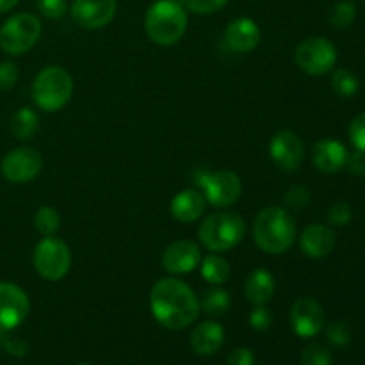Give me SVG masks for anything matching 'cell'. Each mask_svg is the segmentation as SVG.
I'll use <instances>...</instances> for the list:
<instances>
[{
	"instance_id": "obj_1",
	"label": "cell",
	"mask_w": 365,
	"mask_h": 365,
	"mask_svg": "<svg viewBox=\"0 0 365 365\" xmlns=\"http://www.w3.org/2000/svg\"><path fill=\"white\" fill-rule=\"evenodd\" d=\"M150 310L160 327L173 331L184 330L198 317L200 299L185 282L168 277L152 287Z\"/></svg>"
},
{
	"instance_id": "obj_2",
	"label": "cell",
	"mask_w": 365,
	"mask_h": 365,
	"mask_svg": "<svg viewBox=\"0 0 365 365\" xmlns=\"http://www.w3.org/2000/svg\"><path fill=\"white\" fill-rule=\"evenodd\" d=\"M296 221L284 207H266L253 221V239L262 252L282 255L296 241Z\"/></svg>"
},
{
	"instance_id": "obj_3",
	"label": "cell",
	"mask_w": 365,
	"mask_h": 365,
	"mask_svg": "<svg viewBox=\"0 0 365 365\" xmlns=\"http://www.w3.org/2000/svg\"><path fill=\"white\" fill-rule=\"evenodd\" d=\"M146 36L155 45H177L187 31V13L177 0H157L145 16Z\"/></svg>"
},
{
	"instance_id": "obj_4",
	"label": "cell",
	"mask_w": 365,
	"mask_h": 365,
	"mask_svg": "<svg viewBox=\"0 0 365 365\" xmlns=\"http://www.w3.org/2000/svg\"><path fill=\"white\" fill-rule=\"evenodd\" d=\"M31 95L39 109L45 113H57L73 95V78L59 64L46 66L32 81Z\"/></svg>"
},
{
	"instance_id": "obj_5",
	"label": "cell",
	"mask_w": 365,
	"mask_h": 365,
	"mask_svg": "<svg viewBox=\"0 0 365 365\" xmlns=\"http://www.w3.org/2000/svg\"><path fill=\"white\" fill-rule=\"evenodd\" d=\"M245 220L232 210H220V212L210 214L198 228L200 242L212 253L234 250L245 239Z\"/></svg>"
},
{
	"instance_id": "obj_6",
	"label": "cell",
	"mask_w": 365,
	"mask_h": 365,
	"mask_svg": "<svg viewBox=\"0 0 365 365\" xmlns=\"http://www.w3.org/2000/svg\"><path fill=\"white\" fill-rule=\"evenodd\" d=\"M41 21L32 13H18L0 27V48L11 56H21L34 48L41 38Z\"/></svg>"
},
{
	"instance_id": "obj_7",
	"label": "cell",
	"mask_w": 365,
	"mask_h": 365,
	"mask_svg": "<svg viewBox=\"0 0 365 365\" xmlns=\"http://www.w3.org/2000/svg\"><path fill=\"white\" fill-rule=\"evenodd\" d=\"M32 264L36 273L48 282H59L70 273L71 252L70 246L56 235L43 237L32 253Z\"/></svg>"
},
{
	"instance_id": "obj_8",
	"label": "cell",
	"mask_w": 365,
	"mask_h": 365,
	"mask_svg": "<svg viewBox=\"0 0 365 365\" xmlns=\"http://www.w3.org/2000/svg\"><path fill=\"white\" fill-rule=\"evenodd\" d=\"M196 184L203 189L202 195L205 196L207 203H210L212 207H217V209L232 207L241 198V178L234 171L220 170L210 173V171L198 170V173H196Z\"/></svg>"
},
{
	"instance_id": "obj_9",
	"label": "cell",
	"mask_w": 365,
	"mask_h": 365,
	"mask_svg": "<svg viewBox=\"0 0 365 365\" xmlns=\"http://www.w3.org/2000/svg\"><path fill=\"white\" fill-rule=\"evenodd\" d=\"M294 61L302 71L312 77H321L331 71L337 63V48L334 43L327 38L303 39L294 52Z\"/></svg>"
},
{
	"instance_id": "obj_10",
	"label": "cell",
	"mask_w": 365,
	"mask_h": 365,
	"mask_svg": "<svg viewBox=\"0 0 365 365\" xmlns=\"http://www.w3.org/2000/svg\"><path fill=\"white\" fill-rule=\"evenodd\" d=\"M0 170L4 178L11 184H27L41 173L43 157L31 146H20L4 157Z\"/></svg>"
},
{
	"instance_id": "obj_11",
	"label": "cell",
	"mask_w": 365,
	"mask_h": 365,
	"mask_svg": "<svg viewBox=\"0 0 365 365\" xmlns=\"http://www.w3.org/2000/svg\"><path fill=\"white\" fill-rule=\"evenodd\" d=\"M31 302L27 292L11 282H0V334L20 327L29 316Z\"/></svg>"
},
{
	"instance_id": "obj_12",
	"label": "cell",
	"mask_w": 365,
	"mask_h": 365,
	"mask_svg": "<svg viewBox=\"0 0 365 365\" xmlns=\"http://www.w3.org/2000/svg\"><path fill=\"white\" fill-rule=\"evenodd\" d=\"M269 155L278 170L292 173L305 159V145L296 132L278 130L269 141Z\"/></svg>"
},
{
	"instance_id": "obj_13",
	"label": "cell",
	"mask_w": 365,
	"mask_h": 365,
	"mask_svg": "<svg viewBox=\"0 0 365 365\" xmlns=\"http://www.w3.org/2000/svg\"><path fill=\"white\" fill-rule=\"evenodd\" d=\"M116 9V0H73L70 13L78 27L98 31L113 21Z\"/></svg>"
},
{
	"instance_id": "obj_14",
	"label": "cell",
	"mask_w": 365,
	"mask_h": 365,
	"mask_svg": "<svg viewBox=\"0 0 365 365\" xmlns=\"http://www.w3.org/2000/svg\"><path fill=\"white\" fill-rule=\"evenodd\" d=\"M291 327L302 339L316 337L324 328V310L312 298H298L291 307Z\"/></svg>"
},
{
	"instance_id": "obj_15",
	"label": "cell",
	"mask_w": 365,
	"mask_h": 365,
	"mask_svg": "<svg viewBox=\"0 0 365 365\" xmlns=\"http://www.w3.org/2000/svg\"><path fill=\"white\" fill-rule=\"evenodd\" d=\"M202 262V250L191 239H177L163 253V267L170 274H189Z\"/></svg>"
},
{
	"instance_id": "obj_16",
	"label": "cell",
	"mask_w": 365,
	"mask_h": 365,
	"mask_svg": "<svg viewBox=\"0 0 365 365\" xmlns=\"http://www.w3.org/2000/svg\"><path fill=\"white\" fill-rule=\"evenodd\" d=\"M262 32L255 20L241 16L232 20L225 29V43L235 53H248L259 46Z\"/></svg>"
},
{
	"instance_id": "obj_17",
	"label": "cell",
	"mask_w": 365,
	"mask_h": 365,
	"mask_svg": "<svg viewBox=\"0 0 365 365\" xmlns=\"http://www.w3.org/2000/svg\"><path fill=\"white\" fill-rule=\"evenodd\" d=\"M335 245H337L335 232L327 225H309L299 235V248H302L303 255L310 257V259H324L334 252Z\"/></svg>"
},
{
	"instance_id": "obj_18",
	"label": "cell",
	"mask_w": 365,
	"mask_h": 365,
	"mask_svg": "<svg viewBox=\"0 0 365 365\" xmlns=\"http://www.w3.org/2000/svg\"><path fill=\"white\" fill-rule=\"evenodd\" d=\"M348 150L337 139H321L312 148V163L323 173H337L346 166Z\"/></svg>"
},
{
	"instance_id": "obj_19",
	"label": "cell",
	"mask_w": 365,
	"mask_h": 365,
	"mask_svg": "<svg viewBox=\"0 0 365 365\" xmlns=\"http://www.w3.org/2000/svg\"><path fill=\"white\" fill-rule=\"evenodd\" d=\"M207 200L196 189H184L177 192L170 203L171 216L180 223H195L205 214Z\"/></svg>"
},
{
	"instance_id": "obj_20",
	"label": "cell",
	"mask_w": 365,
	"mask_h": 365,
	"mask_svg": "<svg viewBox=\"0 0 365 365\" xmlns=\"http://www.w3.org/2000/svg\"><path fill=\"white\" fill-rule=\"evenodd\" d=\"M223 342L225 330L216 321H203L191 331V348L196 355H214L220 351Z\"/></svg>"
},
{
	"instance_id": "obj_21",
	"label": "cell",
	"mask_w": 365,
	"mask_h": 365,
	"mask_svg": "<svg viewBox=\"0 0 365 365\" xmlns=\"http://www.w3.org/2000/svg\"><path fill=\"white\" fill-rule=\"evenodd\" d=\"M277 291L274 277L264 267L253 269L245 280V296L253 305H266Z\"/></svg>"
},
{
	"instance_id": "obj_22",
	"label": "cell",
	"mask_w": 365,
	"mask_h": 365,
	"mask_svg": "<svg viewBox=\"0 0 365 365\" xmlns=\"http://www.w3.org/2000/svg\"><path fill=\"white\" fill-rule=\"evenodd\" d=\"M39 116L31 107H20L11 118V132L20 141H27L38 132Z\"/></svg>"
},
{
	"instance_id": "obj_23",
	"label": "cell",
	"mask_w": 365,
	"mask_h": 365,
	"mask_svg": "<svg viewBox=\"0 0 365 365\" xmlns=\"http://www.w3.org/2000/svg\"><path fill=\"white\" fill-rule=\"evenodd\" d=\"M202 277L203 280L209 282L210 285H223L230 277V266L227 260L217 253H209L202 260Z\"/></svg>"
},
{
	"instance_id": "obj_24",
	"label": "cell",
	"mask_w": 365,
	"mask_h": 365,
	"mask_svg": "<svg viewBox=\"0 0 365 365\" xmlns=\"http://www.w3.org/2000/svg\"><path fill=\"white\" fill-rule=\"evenodd\" d=\"M232 307V298L230 292L225 291V289H209V291L203 292L202 302H200V309L203 310L209 316H223L230 310Z\"/></svg>"
},
{
	"instance_id": "obj_25",
	"label": "cell",
	"mask_w": 365,
	"mask_h": 365,
	"mask_svg": "<svg viewBox=\"0 0 365 365\" xmlns=\"http://www.w3.org/2000/svg\"><path fill=\"white\" fill-rule=\"evenodd\" d=\"M331 88L342 98H351L359 93L360 81L356 78V75H353L349 70H344V68H339V70L334 71L331 75Z\"/></svg>"
},
{
	"instance_id": "obj_26",
	"label": "cell",
	"mask_w": 365,
	"mask_h": 365,
	"mask_svg": "<svg viewBox=\"0 0 365 365\" xmlns=\"http://www.w3.org/2000/svg\"><path fill=\"white\" fill-rule=\"evenodd\" d=\"M34 225L36 230L43 235V237H48V235H56L61 228V216L53 207H41L38 209L34 216Z\"/></svg>"
},
{
	"instance_id": "obj_27",
	"label": "cell",
	"mask_w": 365,
	"mask_h": 365,
	"mask_svg": "<svg viewBox=\"0 0 365 365\" xmlns=\"http://www.w3.org/2000/svg\"><path fill=\"white\" fill-rule=\"evenodd\" d=\"M356 18V7L355 4L349 2V0H342L337 2L328 13V20L334 25L335 29H346L355 21Z\"/></svg>"
},
{
	"instance_id": "obj_28",
	"label": "cell",
	"mask_w": 365,
	"mask_h": 365,
	"mask_svg": "<svg viewBox=\"0 0 365 365\" xmlns=\"http://www.w3.org/2000/svg\"><path fill=\"white\" fill-rule=\"evenodd\" d=\"M302 365H331V353L327 346L314 342L302 353Z\"/></svg>"
},
{
	"instance_id": "obj_29",
	"label": "cell",
	"mask_w": 365,
	"mask_h": 365,
	"mask_svg": "<svg viewBox=\"0 0 365 365\" xmlns=\"http://www.w3.org/2000/svg\"><path fill=\"white\" fill-rule=\"evenodd\" d=\"M310 200H312V192H310V189L305 187V185H292L284 196L285 207L291 210L305 209L310 203Z\"/></svg>"
},
{
	"instance_id": "obj_30",
	"label": "cell",
	"mask_w": 365,
	"mask_h": 365,
	"mask_svg": "<svg viewBox=\"0 0 365 365\" xmlns=\"http://www.w3.org/2000/svg\"><path fill=\"white\" fill-rule=\"evenodd\" d=\"M184 9L192 11L196 14H212L223 9L230 0H178Z\"/></svg>"
},
{
	"instance_id": "obj_31",
	"label": "cell",
	"mask_w": 365,
	"mask_h": 365,
	"mask_svg": "<svg viewBox=\"0 0 365 365\" xmlns=\"http://www.w3.org/2000/svg\"><path fill=\"white\" fill-rule=\"evenodd\" d=\"M327 339L337 348H342V346L349 344V341H351V331H349V327L344 321H335V323L328 324Z\"/></svg>"
},
{
	"instance_id": "obj_32",
	"label": "cell",
	"mask_w": 365,
	"mask_h": 365,
	"mask_svg": "<svg viewBox=\"0 0 365 365\" xmlns=\"http://www.w3.org/2000/svg\"><path fill=\"white\" fill-rule=\"evenodd\" d=\"M250 327L257 331H266L273 327V312L269 309H266L264 305H255V309L250 314Z\"/></svg>"
},
{
	"instance_id": "obj_33",
	"label": "cell",
	"mask_w": 365,
	"mask_h": 365,
	"mask_svg": "<svg viewBox=\"0 0 365 365\" xmlns=\"http://www.w3.org/2000/svg\"><path fill=\"white\" fill-rule=\"evenodd\" d=\"M353 212L351 207L344 202L334 203L328 210V223L334 225V227H346V225L351 223Z\"/></svg>"
},
{
	"instance_id": "obj_34",
	"label": "cell",
	"mask_w": 365,
	"mask_h": 365,
	"mask_svg": "<svg viewBox=\"0 0 365 365\" xmlns=\"http://www.w3.org/2000/svg\"><path fill=\"white\" fill-rule=\"evenodd\" d=\"M38 9L48 20H59L66 14V0H38Z\"/></svg>"
},
{
	"instance_id": "obj_35",
	"label": "cell",
	"mask_w": 365,
	"mask_h": 365,
	"mask_svg": "<svg viewBox=\"0 0 365 365\" xmlns=\"http://www.w3.org/2000/svg\"><path fill=\"white\" fill-rule=\"evenodd\" d=\"M18 77H20V73H18L16 64L11 63V61L0 63V91H9V89H13L16 86Z\"/></svg>"
},
{
	"instance_id": "obj_36",
	"label": "cell",
	"mask_w": 365,
	"mask_h": 365,
	"mask_svg": "<svg viewBox=\"0 0 365 365\" xmlns=\"http://www.w3.org/2000/svg\"><path fill=\"white\" fill-rule=\"evenodd\" d=\"M349 139L356 150L365 152V113L359 114L349 125Z\"/></svg>"
},
{
	"instance_id": "obj_37",
	"label": "cell",
	"mask_w": 365,
	"mask_h": 365,
	"mask_svg": "<svg viewBox=\"0 0 365 365\" xmlns=\"http://www.w3.org/2000/svg\"><path fill=\"white\" fill-rule=\"evenodd\" d=\"M227 365H255V355L248 348H237L228 355Z\"/></svg>"
},
{
	"instance_id": "obj_38",
	"label": "cell",
	"mask_w": 365,
	"mask_h": 365,
	"mask_svg": "<svg viewBox=\"0 0 365 365\" xmlns=\"http://www.w3.org/2000/svg\"><path fill=\"white\" fill-rule=\"evenodd\" d=\"M346 166H348V170L351 171L353 175L364 177L365 175V152H362V150H355L353 153H348Z\"/></svg>"
},
{
	"instance_id": "obj_39",
	"label": "cell",
	"mask_w": 365,
	"mask_h": 365,
	"mask_svg": "<svg viewBox=\"0 0 365 365\" xmlns=\"http://www.w3.org/2000/svg\"><path fill=\"white\" fill-rule=\"evenodd\" d=\"M4 346H6L7 351L13 353V355H27V344L18 341V339H6V341H4Z\"/></svg>"
},
{
	"instance_id": "obj_40",
	"label": "cell",
	"mask_w": 365,
	"mask_h": 365,
	"mask_svg": "<svg viewBox=\"0 0 365 365\" xmlns=\"http://www.w3.org/2000/svg\"><path fill=\"white\" fill-rule=\"evenodd\" d=\"M18 4V0H0V14L7 13V11L13 9Z\"/></svg>"
},
{
	"instance_id": "obj_41",
	"label": "cell",
	"mask_w": 365,
	"mask_h": 365,
	"mask_svg": "<svg viewBox=\"0 0 365 365\" xmlns=\"http://www.w3.org/2000/svg\"><path fill=\"white\" fill-rule=\"evenodd\" d=\"M78 365H88V364H78Z\"/></svg>"
},
{
	"instance_id": "obj_42",
	"label": "cell",
	"mask_w": 365,
	"mask_h": 365,
	"mask_svg": "<svg viewBox=\"0 0 365 365\" xmlns=\"http://www.w3.org/2000/svg\"><path fill=\"white\" fill-rule=\"evenodd\" d=\"M364 2H365V0H364Z\"/></svg>"
}]
</instances>
